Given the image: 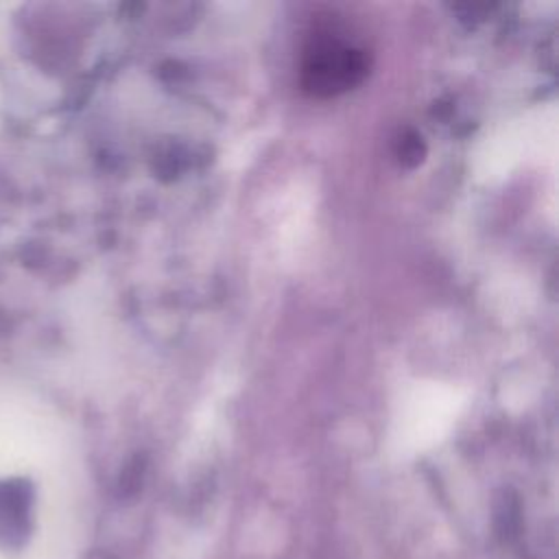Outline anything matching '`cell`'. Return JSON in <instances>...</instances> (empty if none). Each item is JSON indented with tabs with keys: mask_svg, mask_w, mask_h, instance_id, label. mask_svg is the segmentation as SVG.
Returning a JSON list of instances; mask_svg holds the SVG:
<instances>
[{
	"mask_svg": "<svg viewBox=\"0 0 559 559\" xmlns=\"http://www.w3.org/2000/svg\"><path fill=\"white\" fill-rule=\"evenodd\" d=\"M367 66L358 50L334 39L317 41L304 63V83L312 94H336L360 81Z\"/></svg>",
	"mask_w": 559,
	"mask_h": 559,
	"instance_id": "6da1fadb",
	"label": "cell"
}]
</instances>
